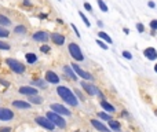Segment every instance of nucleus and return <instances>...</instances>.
Masks as SVG:
<instances>
[{
	"label": "nucleus",
	"instance_id": "f257e3e1",
	"mask_svg": "<svg viewBox=\"0 0 157 132\" xmlns=\"http://www.w3.org/2000/svg\"><path fill=\"white\" fill-rule=\"evenodd\" d=\"M57 92H58V95L61 96V99H63L66 103H69V105H72V106H77L78 105V100L76 99L75 94L68 88V87L59 85L57 88Z\"/></svg>",
	"mask_w": 157,
	"mask_h": 132
},
{
	"label": "nucleus",
	"instance_id": "f03ea898",
	"mask_svg": "<svg viewBox=\"0 0 157 132\" xmlns=\"http://www.w3.org/2000/svg\"><path fill=\"white\" fill-rule=\"evenodd\" d=\"M47 119H48L54 125H57V127H59V128H65L66 127L65 120H63L59 114L54 113V111H48V113H47Z\"/></svg>",
	"mask_w": 157,
	"mask_h": 132
},
{
	"label": "nucleus",
	"instance_id": "7ed1b4c3",
	"mask_svg": "<svg viewBox=\"0 0 157 132\" xmlns=\"http://www.w3.org/2000/svg\"><path fill=\"white\" fill-rule=\"evenodd\" d=\"M6 62H7V65L10 66V69L13 70V72L18 73V74H21V73L25 72V66L22 65L21 62H18L17 59H11V58H7V59H6Z\"/></svg>",
	"mask_w": 157,
	"mask_h": 132
},
{
	"label": "nucleus",
	"instance_id": "20e7f679",
	"mask_svg": "<svg viewBox=\"0 0 157 132\" xmlns=\"http://www.w3.org/2000/svg\"><path fill=\"white\" fill-rule=\"evenodd\" d=\"M69 52H71L72 58H75L76 61H83L84 59L83 52H81L80 47H78L76 43H71V44H69Z\"/></svg>",
	"mask_w": 157,
	"mask_h": 132
},
{
	"label": "nucleus",
	"instance_id": "39448f33",
	"mask_svg": "<svg viewBox=\"0 0 157 132\" xmlns=\"http://www.w3.org/2000/svg\"><path fill=\"white\" fill-rule=\"evenodd\" d=\"M36 123H37L39 125H41L43 128L48 130V131H52V130L55 128V125L52 124V123L50 121L47 117H36Z\"/></svg>",
	"mask_w": 157,
	"mask_h": 132
},
{
	"label": "nucleus",
	"instance_id": "423d86ee",
	"mask_svg": "<svg viewBox=\"0 0 157 132\" xmlns=\"http://www.w3.org/2000/svg\"><path fill=\"white\" fill-rule=\"evenodd\" d=\"M81 87H83L84 91H86L88 95H99L101 94L99 89H98L95 85H91V84H87V83H83V81H81Z\"/></svg>",
	"mask_w": 157,
	"mask_h": 132
},
{
	"label": "nucleus",
	"instance_id": "0eeeda50",
	"mask_svg": "<svg viewBox=\"0 0 157 132\" xmlns=\"http://www.w3.org/2000/svg\"><path fill=\"white\" fill-rule=\"evenodd\" d=\"M51 110H54V113H57V114H63V116H69L71 114V111L68 110V109L65 107V106H62V105H58V103H54V105H51Z\"/></svg>",
	"mask_w": 157,
	"mask_h": 132
},
{
	"label": "nucleus",
	"instance_id": "6e6552de",
	"mask_svg": "<svg viewBox=\"0 0 157 132\" xmlns=\"http://www.w3.org/2000/svg\"><path fill=\"white\" fill-rule=\"evenodd\" d=\"M14 119V113L6 107H0V120L2 121H8V120Z\"/></svg>",
	"mask_w": 157,
	"mask_h": 132
},
{
	"label": "nucleus",
	"instance_id": "1a4fd4ad",
	"mask_svg": "<svg viewBox=\"0 0 157 132\" xmlns=\"http://www.w3.org/2000/svg\"><path fill=\"white\" fill-rule=\"evenodd\" d=\"M72 67H73V72L77 73V74L80 76V77H83L84 80H92V76L88 72H84L83 69H80L78 65H76V63H75V65H72Z\"/></svg>",
	"mask_w": 157,
	"mask_h": 132
},
{
	"label": "nucleus",
	"instance_id": "9d476101",
	"mask_svg": "<svg viewBox=\"0 0 157 132\" xmlns=\"http://www.w3.org/2000/svg\"><path fill=\"white\" fill-rule=\"evenodd\" d=\"M144 54H145V57H146L147 59H150V61L157 59V51L153 48V47H149V48H146L144 51Z\"/></svg>",
	"mask_w": 157,
	"mask_h": 132
},
{
	"label": "nucleus",
	"instance_id": "9b49d317",
	"mask_svg": "<svg viewBox=\"0 0 157 132\" xmlns=\"http://www.w3.org/2000/svg\"><path fill=\"white\" fill-rule=\"evenodd\" d=\"M46 80L48 81V83H52V84H58V83H59V77H58L54 72H51V70H48V72L46 73Z\"/></svg>",
	"mask_w": 157,
	"mask_h": 132
},
{
	"label": "nucleus",
	"instance_id": "f8f14e48",
	"mask_svg": "<svg viewBox=\"0 0 157 132\" xmlns=\"http://www.w3.org/2000/svg\"><path fill=\"white\" fill-rule=\"evenodd\" d=\"M51 39L54 41V44H57V46H62L65 43V37L61 33H51Z\"/></svg>",
	"mask_w": 157,
	"mask_h": 132
},
{
	"label": "nucleus",
	"instance_id": "ddd939ff",
	"mask_svg": "<svg viewBox=\"0 0 157 132\" xmlns=\"http://www.w3.org/2000/svg\"><path fill=\"white\" fill-rule=\"evenodd\" d=\"M33 40L36 41H43V43H46L47 40H48V33L46 32H37L33 35Z\"/></svg>",
	"mask_w": 157,
	"mask_h": 132
},
{
	"label": "nucleus",
	"instance_id": "4468645a",
	"mask_svg": "<svg viewBox=\"0 0 157 132\" xmlns=\"http://www.w3.org/2000/svg\"><path fill=\"white\" fill-rule=\"evenodd\" d=\"M19 92L24 94V95H29V96H32V95H37V89L32 88V87H21V88H19Z\"/></svg>",
	"mask_w": 157,
	"mask_h": 132
},
{
	"label": "nucleus",
	"instance_id": "2eb2a0df",
	"mask_svg": "<svg viewBox=\"0 0 157 132\" xmlns=\"http://www.w3.org/2000/svg\"><path fill=\"white\" fill-rule=\"evenodd\" d=\"M91 124L94 128H97L98 131H102V132H109V128L106 127L105 124H102L101 121H98V120H91Z\"/></svg>",
	"mask_w": 157,
	"mask_h": 132
},
{
	"label": "nucleus",
	"instance_id": "dca6fc26",
	"mask_svg": "<svg viewBox=\"0 0 157 132\" xmlns=\"http://www.w3.org/2000/svg\"><path fill=\"white\" fill-rule=\"evenodd\" d=\"M13 106H14V107H17V109H29L30 107V103L24 102V100H14Z\"/></svg>",
	"mask_w": 157,
	"mask_h": 132
},
{
	"label": "nucleus",
	"instance_id": "f3484780",
	"mask_svg": "<svg viewBox=\"0 0 157 132\" xmlns=\"http://www.w3.org/2000/svg\"><path fill=\"white\" fill-rule=\"evenodd\" d=\"M101 106H102L106 111H109V113H113V111H114V107L109 102H106V100H102V102H101Z\"/></svg>",
	"mask_w": 157,
	"mask_h": 132
},
{
	"label": "nucleus",
	"instance_id": "a211bd4d",
	"mask_svg": "<svg viewBox=\"0 0 157 132\" xmlns=\"http://www.w3.org/2000/svg\"><path fill=\"white\" fill-rule=\"evenodd\" d=\"M98 36H99V37L102 39V40H105L106 43L112 44V39L109 37V35H108V33H105V32H99V33H98Z\"/></svg>",
	"mask_w": 157,
	"mask_h": 132
},
{
	"label": "nucleus",
	"instance_id": "6ab92c4d",
	"mask_svg": "<svg viewBox=\"0 0 157 132\" xmlns=\"http://www.w3.org/2000/svg\"><path fill=\"white\" fill-rule=\"evenodd\" d=\"M11 24V21L4 15H0V26H8Z\"/></svg>",
	"mask_w": 157,
	"mask_h": 132
},
{
	"label": "nucleus",
	"instance_id": "aec40b11",
	"mask_svg": "<svg viewBox=\"0 0 157 132\" xmlns=\"http://www.w3.org/2000/svg\"><path fill=\"white\" fill-rule=\"evenodd\" d=\"M63 70H65V73H66V74H68L71 78H73V80H76V78H77L76 74H75V72H73V70H72L69 66H65V67H63Z\"/></svg>",
	"mask_w": 157,
	"mask_h": 132
},
{
	"label": "nucleus",
	"instance_id": "412c9836",
	"mask_svg": "<svg viewBox=\"0 0 157 132\" xmlns=\"http://www.w3.org/2000/svg\"><path fill=\"white\" fill-rule=\"evenodd\" d=\"M109 125H110V128L113 131H117V132L120 131V124L117 121H114V120H110V121H109Z\"/></svg>",
	"mask_w": 157,
	"mask_h": 132
},
{
	"label": "nucleus",
	"instance_id": "4be33fe9",
	"mask_svg": "<svg viewBox=\"0 0 157 132\" xmlns=\"http://www.w3.org/2000/svg\"><path fill=\"white\" fill-rule=\"evenodd\" d=\"M26 61H28V63H35L37 61V57L30 52V54H26Z\"/></svg>",
	"mask_w": 157,
	"mask_h": 132
},
{
	"label": "nucleus",
	"instance_id": "5701e85b",
	"mask_svg": "<svg viewBox=\"0 0 157 132\" xmlns=\"http://www.w3.org/2000/svg\"><path fill=\"white\" fill-rule=\"evenodd\" d=\"M14 32L15 33H18V35H24V33H26V28L25 26H15V29H14Z\"/></svg>",
	"mask_w": 157,
	"mask_h": 132
},
{
	"label": "nucleus",
	"instance_id": "b1692460",
	"mask_svg": "<svg viewBox=\"0 0 157 132\" xmlns=\"http://www.w3.org/2000/svg\"><path fill=\"white\" fill-rule=\"evenodd\" d=\"M29 100L32 103H41V102H43V99H41L40 96H36V95H32V96L29 98Z\"/></svg>",
	"mask_w": 157,
	"mask_h": 132
},
{
	"label": "nucleus",
	"instance_id": "393cba45",
	"mask_svg": "<svg viewBox=\"0 0 157 132\" xmlns=\"http://www.w3.org/2000/svg\"><path fill=\"white\" fill-rule=\"evenodd\" d=\"M78 15L81 17V19H83V22H84V24H86V26H88V28L91 26V24H90V21H88V19H87V17L83 14V11H78Z\"/></svg>",
	"mask_w": 157,
	"mask_h": 132
},
{
	"label": "nucleus",
	"instance_id": "a878e982",
	"mask_svg": "<svg viewBox=\"0 0 157 132\" xmlns=\"http://www.w3.org/2000/svg\"><path fill=\"white\" fill-rule=\"evenodd\" d=\"M98 116H99V119L106 120V121H110V120H113V119H112V116H109V114H106V113H99Z\"/></svg>",
	"mask_w": 157,
	"mask_h": 132
},
{
	"label": "nucleus",
	"instance_id": "bb28decb",
	"mask_svg": "<svg viewBox=\"0 0 157 132\" xmlns=\"http://www.w3.org/2000/svg\"><path fill=\"white\" fill-rule=\"evenodd\" d=\"M8 36V30L4 29L3 26H0V37H7Z\"/></svg>",
	"mask_w": 157,
	"mask_h": 132
},
{
	"label": "nucleus",
	"instance_id": "cd10ccee",
	"mask_svg": "<svg viewBox=\"0 0 157 132\" xmlns=\"http://www.w3.org/2000/svg\"><path fill=\"white\" fill-rule=\"evenodd\" d=\"M98 4H99V8H101L102 11H105V13L108 11V7H106V4L102 2V0H98Z\"/></svg>",
	"mask_w": 157,
	"mask_h": 132
},
{
	"label": "nucleus",
	"instance_id": "c85d7f7f",
	"mask_svg": "<svg viewBox=\"0 0 157 132\" xmlns=\"http://www.w3.org/2000/svg\"><path fill=\"white\" fill-rule=\"evenodd\" d=\"M0 50H10V46L4 41H0Z\"/></svg>",
	"mask_w": 157,
	"mask_h": 132
},
{
	"label": "nucleus",
	"instance_id": "c756f323",
	"mask_svg": "<svg viewBox=\"0 0 157 132\" xmlns=\"http://www.w3.org/2000/svg\"><path fill=\"white\" fill-rule=\"evenodd\" d=\"M150 28H152L153 30H157V19H153V21L150 22Z\"/></svg>",
	"mask_w": 157,
	"mask_h": 132
},
{
	"label": "nucleus",
	"instance_id": "7c9ffc66",
	"mask_svg": "<svg viewBox=\"0 0 157 132\" xmlns=\"http://www.w3.org/2000/svg\"><path fill=\"white\" fill-rule=\"evenodd\" d=\"M97 44H99V47H101V48H103V50H108V46H106V44L103 43V41L98 40V41H97Z\"/></svg>",
	"mask_w": 157,
	"mask_h": 132
},
{
	"label": "nucleus",
	"instance_id": "2f4dec72",
	"mask_svg": "<svg viewBox=\"0 0 157 132\" xmlns=\"http://www.w3.org/2000/svg\"><path fill=\"white\" fill-rule=\"evenodd\" d=\"M33 84H35V85H40V87H43V88H44V87H46V84H44V81H41V80H36Z\"/></svg>",
	"mask_w": 157,
	"mask_h": 132
},
{
	"label": "nucleus",
	"instance_id": "473e14b6",
	"mask_svg": "<svg viewBox=\"0 0 157 132\" xmlns=\"http://www.w3.org/2000/svg\"><path fill=\"white\" fill-rule=\"evenodd\" d=\"M123 57L127 58V59H131V58H132V55H131L128 51H124V52H123Z\"/></svg>",
	"mask_w": 157,
	"mask_h": 132
},
{
	"label": "nucleus",
	"instance_id": "72a5a7b5",
	"mask_svg": "<svg viewBox=\"0 0 157 132\" xmlns=\"http://www.w3.org/2000/svg\"><path fill=\"white\" fill-rule=\"evenodd\" d=\"M0 132H11V128L10 127H2L0 128Z\"/></svg>",
	"mask_w": 157,
	"mask_h": 132
},
{
	"label": "nucleus",
	"instance_id": "f704fd0d",
	"mask_svg": "<svg viewBox=\"0 0 157 132\" xmlns=\"http://www.w3.org/2000/svg\"><path fill=\"white\" fill-rule=\"evenodd\" d=\"M136 29H138L139 30V32H144V30H145V28H144V25H142V24H138V25H136Z\"/></svg>",
	"mask_w": 157,
	"mask_h": 132
},
{
	"label": "nucleus",
	"instance_id": "c9c22d12",
	"mask_svg": "<svg viewBox=\"0 0 157 132\" xmlns=\"http://www.w3.org/2000/svg\"><path fill=\"white\" fill-rule=\"evenodd\" d=\"M40 50H41V52H48L50 51V47L48 46H43Z\"/></svg>",
	"mask_w": 157,
	"mask_h": 132
},
{
	"label": "nucleus",
	"instance_id": "e433bc0d",
	"mask_svg": "<svg viewBox=\"0 0 157 132\" xmlns=\"http://www.w3.org/2000/svg\"><path fill=\"white\" fill-rule=\"evenodd\" d=\"M84 7H86V10H88V11H92V7H91V6L88 4V3H86V4H84Z\"/></svg>",
	"mask_w": 157,
	"mask_h": 132
},
{
	"label": "nucleus",
	"instance_id": "4c0bfd02",
	"mask_svg": "<svg viewBox=\"0 0 157 132\" xmlns=\"http://www.w3.org/2000/svg\"><path fill=\"white\" fill-rule=\"evenodd\" d=\"M72 28H73V30H75V33H76V36H80V33H78L77 28H76V26H75V25H72Z\"/></svg>",
	"mask_w": 157,
	"mask_h": 132
},
{
	"label": "nucleus",
	"instance_id": "58836bf2",
	"mask_svg": "<svg viewBox=\"0 0 157 132\" xmlns=\"http://www.w3.org/2000/svg\"><path fill=\"white\" fill-rule=\"evenodd\" d=\"M0 83H2V84H3V85L8 87V83H7V81H4V80H0Z\"/></svg>",
	"mask_w": 157,
	"mask_h": 132
},
{
	"label": "nucleus",
	"instance_id": "ea45409f",
	"mask_svg": "<svg viewBox=\"0 0 157 132\" xmlns=\"http://www.w3.org/2000/svg\"><path fill=\"white\" fill-rule=\"evenodd\" d=\"M76 94H77V96L80 98V99H83V96H81V94H80V92H78V91H76Z\"/></svg>",
	"mask_w": 157,
	"mask_h": 132
},
{
	"label": "nucleus",
	"instance_id": "a19ab883",
	"mask_svg": "<svg viewBox=\"0 0 157 132\" xmlns=\"http://www.w3.org/2000/svg\"><path fill=\"white\" fill-rule=\"evenodd\" d=\"M149 7H155V3H153V2H149Z\"/></svg>",
	"mask_w": 157,
	"mask_h": 132
},
{
	"label": "nucleus",
	"instance_id": "79ce46f5",
	"mask_svg": "<svg viewBox=\"0 0 157 132\" xmlns=\"http://www.w3.org/2000/svg\"><path fill=\"white\" fill-rule=\"evenodd\" d=\"M155 72L157 73V63H156V66H155Z\"/></svg>",
	"mask_w": 157,
	"mask_h": 132
}]
</instances>
